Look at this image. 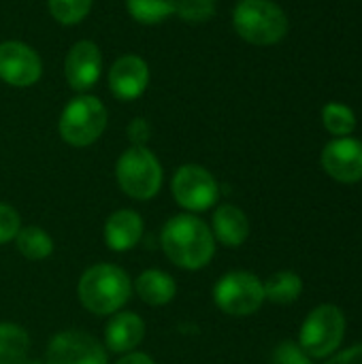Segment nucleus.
Masks as SVG:
<instances>
[{"mask_svg": "<svg viewBox=\"0 0 362 364\" xmlns=\"http://www.w3.org/2000/svg\"><path fill=\"white\" fill-rule=\"evenodd\" d=\"M160 245L166 258L186 271L205 269L215 256L213 232L194 213H179L166 220L160 232Z\"/></svg>", "mask_w": 362, "mask_h": 364, "instance_id": "nucleus-1", "label": "nucleus"}, {"mask_svg": "<svg viewBox=\"0 0 362 364\" xmlns=\"http://www.w3.org/2000/svg\"><path fill=\"white\" fill-rule=\"evenodd\" d=\"M64 75L75 92H87L102 75V53L96 43L79 41L70 47L64 62Z\"/></svg>", "mask_w": 362, "mask_h": 364, "instance_id": "nucleus-12", "label": "nucleus"}, {"mask_svg": "<svg viewBox=\"0 0 362 364\" xmlns=\"http://www.w3.org/2000/svg\"><path fill=\"white\" fill-rule=\"evenodd\" d=\"M117 364H156L151 360V356L149 354H145V352H128V354H124Z\"/></svg>", "mask_w": 362, "mask_h": 364, "instance_id": "nucleus-29", "label": "nucleus"}, {"mask_svg": "<svg viewBox=\"0 0 362 364\" xmlns=\"http://www.w3.org/2000/svg\"><path fill=\"white\" fill-rule=\"evenodd\" d=\"M346 337V316L335 305L316 307L299 331V346L309 358L333 356Z\"/></svg>", "mask_w": 362, "mask_h": 364, "instance_id": "nucleus-6", "label": "nucleus"}, {"mask_svg": "<svg viewBox=\"0 0 362 364\" xmlns=\"http://www.w3.org/2000/svg\"><path fill=\"white\" fill-rule=\"evenodd\" d=\"M149 83V66L139 55H122L109 68V90L117 100L130 102L143 96Z\"/></svg>", "mask_w": 362, "mask_h": 364, "instance_id": "nucleus-13", "label": "nucleus"}, {"mask_svg": "<svg viewBox=\"0 0 362 364\" xmlns=\"http://www.w3.org/2000/svg\"><path fill=\"white\" fill-rule=\"evenodd\" d=\"M213 239L226 247H239L250 237V220L237 205H220L211 220Z\"/></svg>", "mask_w": 362, "mask_h": 364, "instance_id": "nucleus-16", "label": "nucleus"}, {"mask_svg": "<svg viewBox=\"0 0 362 364\" xmlns=\"http://www.w3.org/2000/svg\"><path fill=\"white\" fill-rule=\"evenodd\" d=\"M15 247L26 260L38 262L53 254V239L41 226H21L15 237Z\"/></svg>", "mask_w": 362, "mask_h": 364, "instance_id": "nucleus-19", "label": "nucleus"}, {"mask_svg": "<svg viewBox=\"0 0 362 364\" xmlns=\"http://www.w3.org/2000/svg\"><path fill=\"white\" fill-rule=\"evenodd\" d=\"M126 9L134 21L151 26L175 15V0H126Z\"/></svg>", "mask_w": 362, "mask_h": 364, "instance_id": "nucleus-21", "label": "nucleus"}, {"mask_svg": "<svg viewBox=\"0 0 362 364\" xmlns=\"http://www.w3.org/2000/svg\"><path fill=\"white\" fill-rule=\"evenodd\" d=\"M43 75L41 55L26 43H0V79L11 87H30Z\"/></svg>", "mask_w": 362, "mask_h": 364, "instance_id": "nucleus-10", "label": "nucleus"}, {"mask_svg": "<svg viewBox=\"0 0 362 364\" xmlns=\"http://www.w3.org/2000/svg\"><path fill=\"white\" fill-rule=\"evenodd\" d=\"M213 301L220 311L233 318H247L265 303V286L250 271H230L213 288Z\"/></svg>", "mask_w": 362, "mask_h": 364, "instance_id": "nucleus-7", "label": "nucleus"}, {"mask_svg": "<svg viewBox=\"0 0 362 364\" xmlns=\"http://www.w3.org/2000/svg\"><path fill=\"white\" fill-rule=\"evenodd\" d=\"M262 286H265V301H271L275 305H290L303 292V279L294 271L273 273Z\"/></svg>", "mask_w": 362, "mask_h": 364, "instance_id": "nucleus-20", "label": "nucleus"}, {"mask_svg": "<svg viewBox=\"0 0 362 364\" xmlns=\"http://www.w3.org/2000/svg\"><path fill=\"white\" fill-rule=\"evenodd\" d=\"M322 122H324V128L335 134L337 139L339 136H350L356 128V115L350 107L341 105V102H329L322 111Z\"/></svg>", "mask_w": 362, "mask_h": 364, "instance_id": "nucleus-22", "label": "nucleus"}, {"mask_svg": "<svg viewBox=\"0 0 362 364\" xmlns=\"http://www.w3.org/2000/svg\"><path fill=\"white\" fill-rule=\"evenodd\" d=\"M273 364H312V358L303 352V348L299 343L286 341V343L277 346V350L273 354Z\"/></svg>", "mask_w": 362, "mask_h": 364, "instance_id": "nucleus-26", "label": "nucleus"}, {"mask_svg": "<svg viewBox=\"0 0 362 364\" xmlns=\"http://www.w3.org/2000/svg\"><path fill=\"white\" fill-rule=\"evenodd\" d=\"M145 337V322L132 311H117L107 324L105 331V346L115 354L134 352Z\"/></svg>", "mask_w": 362, "mask_h": 364, "instance_id": "nucleus-15", "label": "nucleus"}, {"mask_svg": "<svg viewBox=\"0 0 362 364\" xmlns=\"http://www.w3.org/2000/svg\"><path fill=\"white\" fill-rule=\"evenodd\" d=\"M45 364H107V352L83 331H62L49 341Z\"/></svg>", "mask_w": 362, "mask_h": 364, "instance_id": "nucleus-9", "label": "nucleus"}, {"mask_svg": "<svg viewBox=\"0 0 362 364\" xmlns=\"http://www.w3.org/2000/svg\"><path fill=\"white\" fill-rule=\"evenodd\" d=\"M162 164L145 145L128 147L115 164V179L119 190L134 200H149L162 188Z\"/></svg>", "mask_w": 362, "mask_h": 364, "instance_id": "nucleus-3", "label": "nucleus"}, {"mask_svg": "<svg viewBox=\"0 0 362 364\" xmlns=\"http://www.w3.org/2000/svg\"><path fill=\"white\" fill-rule=\"evenodd\" d=\"M47 6L55 21L64 26H73L87 17L92 9V0H47Z\"/></svg>", "mask_w": 362, "mask_h": 364, "instance_id": "nucleus-23", "label": "nucleus"}, {"mask_svg": "<svg viewBox=\"0 0 362 364\" xmlns=\"http://www.w3.org/2000/svg\"><path fill=\"white\" fill-rule=\"evenodd\" d=\"M149 134H151V128H149V124L143 117H137V119L130 122L128 139H130L132 145H145L149 141Z\"/></svg>", "mask_w": 362, "mask_h": 364, "instance_id": "nucleus-27", "label": "nucleus"}, {"mask_svg": "<svg viewBox=\"0 0 362 364\" xmlns=\"http://www.w3.org/2000/svg\"><path fill=\"white\" fill-rule=\"evenodd\" d=\"M77 294L90 314L113 316L128 303L132 294V282L122 267L100 262L81 275Z\"/></svg>", "mask_w": 362, "mask_h": 364, "instance_id": "nucleus-2", "label": "nucleus"}, {"mask_svg": "<svg viewBox=\"0 0 362 364\" xmlns=\"http://www.w3.org/2000/svg\"><path fill=\"white\" fill-rule=\"evenodd\" d=\"M19 228H21V218H19V213H17L11 205L0 203V245H2V243L15 241Z\"/></svg>", "mask_w": 362, "mask_h": 364, "instance_id": "nucleus-25", "label": "nucleus"}, {"mask_svg": "<svg viewBox=\"0 0 362 364\" xmlns=\"http://www.w3.org/2000/svg\"><path fill=\"white\" fill-rule=\"evenodd\" d=\"M60 136L73 147H87L100 139L107 128V109L105 105L90 94L73 98L58 122Z\"/></svg>", "mask_w": 362, "mask_h": 364, "instance_id": "nucleus-5", "label": "nucleus"}, {"mask_svg": "<svg viewBox=\"0 0 362 364\" xmlns=\"http://www.w3.org/2000/svg\"><path fill=\"white\" fill-rule=\"evenodd\" d=\"M322 166L339 183L362 181V141L352 136L333 139L322 151Z\"/></svg>", "mask_w": 362, "mask_h": 364, "instance_id": "nucleus-11", "label": "nucleus"}, {"mask_svg": "<svg viewBox=\"0 0 362 364\" xmlns=\"http://www.w3.org/2000/svg\"><path fill=\"white\" fill-rule=\"evenodd\" d=\"M143 237V218L132 209H117L105 222V241L113 252H130Z\"/></svg>", "mask_w": 362, "mask_h": 364, "instance_id": "nucleus-14", "label": "nucleus"}, {"mask_svg": "<svg viewBox=\"0 0 362 364\" xmlns=\"http://www.w3.org/2000/svg\"><path fill=\"white\" fill-rule=\"evenodd\" d=\"M173 198L188 213H201L211 209L220 198V186L215 177L198 164H183L177 168L171 181Z\"/></svg>", "mask_w": 362, "mask_h": 364, "instance_id": "nucleus-8", "label": "nucleus"}, {"mask_svg": "<svg viewBox=\"0 0 362 364\" xmlns=\"http://www.w3.org/2000/svg\"><path fill=\"white\" fill-rule=\"evenodd\" d=\"M134 290H137L139 299L145 305L162 307V305H169L175 299L177 284L169 273H164L160 269H147V271H143L139 275V279L134 284Z\"/></svg>", "mask_w": 362, "mask_h": 364, "instance_id": "nucleus-17", "label": "nucleus"}, {"mask_svg": "<svg viewBox=\"0 0 362 364\" xmlns=\"http://www.w3.org/2000/svg\"><path fill=\"white\" fill-rule=\"evenodd\" d=\"M30 337L11 322H0V364H23L28 360Z\"/></svg>", "mask_w": 362, "mask_h": 364, "instance_id": "nucleus-18", "label": "nucleus"}, {"mask_svg": "<svg viewBox=\"0 0 362 364\" xmlns=\"http://www.w3.org/2000/svg\"><path fill=\"white\" fill-rule=\"evenodd\" d=\"M218 0H175V15L183 21H207L215 15Z\"/></svg>", "mask_w": 362, "mask_h": 364, "instance_id": "nucleus-24", "label": "nucleus"}, {"mask_svg": "<svg viewBox=\"0 0 362 364\" xmlns=\"http://www.w3.org/2000/svg\"><path fill=\"white\" fill-rule=\"evenodd\" d=\"M233 26L252 45H275L288 32V17L271 0H241L233 11Z\"/></svg>", "mask_w": 362, "mask_h": 364, "instance_id": "nucleus-4", "label": "nucleus"}, {"mask_svg": "<svg viewBox=\"0 0 362 364\" xmlns=\"http://www.w3.org/2000/svg\"><path fill=\"white\" fill-rule=\"evenodd\" d=\"M326 364H362V343L335 354Z\"/></svg>", "mask_w": 362, "mask_h": 364, "instance_id": "nucleus-28", "label": "nucleus"}]
</instances>
